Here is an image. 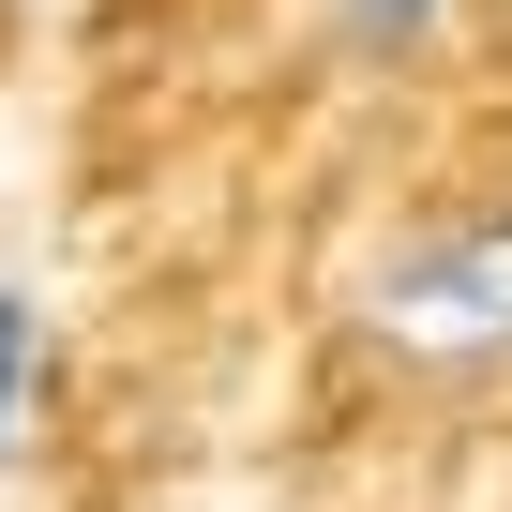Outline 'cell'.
<instances>
[{"mask_svg":"<svg viewBox=\"0 0 512 512\" xmlns=\"http://www.w3.org/2000/svg\"><path fill=\"white\" fill-rule=\"evenodd\" d=\"M362 332H377L392 362H422V377H482V362H512V211H482V226H437V241L377 256Z\"/></svg>","mask_w":512,"mask_h":512,"instance_id":"1","label":"cell"},{"mask_svg":"<svg viewBox=\"0 0 512 512\" xmlns=\"http://www.w3.org/2000/svg\"><path fill=\"white\" fill-rule=\"evenodd\" d=\"M31 377H46V317L0 287V452H16V422H31Z\"/></svg>","mask_w":512,"mask_h":512,"instance_id":"2","label":"cell"},{"mask_svg":"<svg viewBox=\"0 0 512 512\" xmlns=\"http://www.w3.org/2000/svg\"><path fill=\"white\" fill-rule=\"evenodd\" d=\"M437 16H452V0H332V31H347L362 61H407V46L437 31Z\"/></svg>","mask_w":512,"mask_h":512,"instance_id":"3","label":"cell"}]
</instances>
